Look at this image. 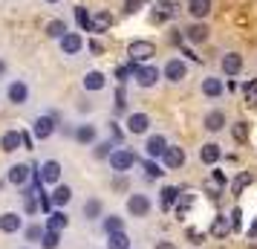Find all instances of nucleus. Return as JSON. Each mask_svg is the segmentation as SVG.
<instances>
[{
  "mask_svg": "<svg viewBox=\"0 0 257 249\" xmlns=\"http://www.w3.org/2000/svg\"><path fill=\"white\" fill-rule=\"evenodd\" d=\"M133 78H136V84H139V87L151 90V87H156V81L162 78V70H159V67H153V64H142Z\"/></svg>",
  "mask_w": 257,
  "mask_h": 249,
  "instance_id": "nucleus-6",
  "label": "nucleus"
},
{
  "mask_svg": "<svg viewBox=\"0 0 257 249\" xmlns=\"http://www.w3.org/2000/svg\"><path fill=\"white\" fill-rule=\"evenodd\" d=\"M101 226H104L107 235H113V232H124V220H121L118 214H110V217H104V220H101Z\"/></svg>",
  "mask_w": 257,
  "mask_h": 249,
  "instance_id": "nucleus-36",
  "label": "nucleus"
},
{
  "mask_svg": "<svg viewBox=\"0 0 257 249\" xmlns=\"http://www.w3.org/2000/svg\"><path fill=\"white\" fill-rule=\"evenodd\" d=\"M142 168H145V174H148V177L151 180H156V177H162L165 171H162V162H156V159H145V162H142Z\"/></svg>",
  "mask_w": 257,
  "mask_h": 249,
  "instance_id": "nucleus-37",
  "label": "nucleus"
},
{
  "mask_svg": "<svg viewBox=\"0 0 257 249\" xmlns=\"http://www.w3.org/2000/svg\"><path fill=\"white\" fill-rule=\"evenodd\" d=\"M44 232H47V229H41V226H26V229H24V237L29 240V243H41Z\"/></svg>",
  "mask_w": 257,
  "mask_h": 249,
  "instance_id": "nucleus-41",
  "label": "nucleus"
},
{
  "mask_svg": "<svg viewBox=\"0 0 257 249\" xmlns=\"http://www.w3.org/2000/svg\"><path fill=\"white\" fill-rule=\"evenodd\" d=\"M55 128H58V116H38L35 122H32V133H35V139H49L52 133H55Z\"/></svg>",
  "mask_w": 257,
  "mask_h": 249,
  "instance_id": "nucleus-9",
  "label": "nucleus"
},
{
  "mask_svg": "<svg viewBox=\"0 0 257 249\" xmlns=\"http://www.w3.org/2000/svg\"><path fill=\"white\" fill-rule=\"evenodd\" d=\"M211 180H214L217 186H222V183H225V174H222L220 168H214V171H211Z\"/></svg>",
  "mask_w": 257,
  "mask_h": 249,
  "instance_id": "nucleus-50",
  "label": "nucleus"
},
{
  "mask_svg": "<svg viewBox=\"0 0 257 249\" xmlns=\"http://www.w3.org/2000/svg\"><path fill=\"white\" fill-rule=\"evenodd\" d=\"M245 105H248V107H257V81H248V84H245Z\"/></svg>",
  "mask_w": 257,
  "mask_h": 249,
  "instance_id": "nucleus-46",
  "label": "nucleus"
},
{
  "mask_svg": "<svg viewBox=\"0 0 257 249\" xmlns=\"http://www.w3.org/2000/svg\"><path fill=\"white\" fill-rule=\"evenodd\" d=\"M87 49H90L93 55H104V44H101L98 38H90V41H87Z\"/></svg>",
  "mask_w": 257,
  "mask_h": 249,
  "instance_id": "nucleus-47",
  "label": "nucleus"
},
{
  "mask_svg": "<svg viewBox=\"0 0 257 249\" xmlns=\"http://www.w3.org/2000/svg\"><path fill=\"white\" fill-rule=\"evenodd\" d=\"M18 148H24L21 131H6L3 136H0V151H3V154H15Z\"/></svg>",
  "mask_w": 257,
  "mask_h": 249,
  "instance_id": "nucleus-22",
  "label": "nucleus"
},
{
  "mask_svg": "<svg viewBox=\"0 0 257 249\" xmlns=\"http://www.w3.org/2000/svg\"><path fill=\"white\" fill-rule=\"evenodd\" d=\"M142 3L145 0H124V15H136L142 9Z\"/></svg>",
  "mask_w": 257,
  "mask_h": 249,
  "instance_id": "nucleus-48",
  "label": "nucleus"
},
{
  "mask_svg": "<svg viewBox=\"0 0 257 249\" xmlns=\"http://www.w3.org/2000/svg\"><path fill=\"white\" fill-rule=\"evenodd\" d=\"M165 148H168V139L162 133H151L148 142H145V154H148V159H162Z\"/></svg>",
  "mask_w": 257,
  "mask_h": 249,
  "instance_id": "nucleus-14",
  "label": "nucleus"
},
{
  "mask_svg": "<svg viewBox=\"0 0 257 249\" xmlns=\"http://www.w3.org/2000/svg\"><path fill=\"white\" fill-rule=\"evenodd\" d=\"M72 136H75V142H81V145H93L98 131H95V125H78V128L72 131Z\"/></svg>",
  "mask_w": 257,
  "mask_h": 249,
  "instance_id": "nucleus-30",
  "label": "nucleus"
},
{
  "mask_svg": "<svg viewBox=\"0 0 257 249\" xmlns=\"http://www.w3.org/2000/svg\"><path fill=\"white\" fill-rule=\"evenodd\" d=\"M220 159H222V148L217 142H205L199 148V162L202 165H217Z\"/></svg>",
  "mask_w": 257,
  "mask_h": 249,
  "instance_id": "nucleus-20",
  "label": "nucleus"
},
{
  "mask_svg": "<svg viewBox=\"0 0 257 249\" xmlns=\"http://www.w3.org/2000/svg\"><path fill=\"white\" fill-rule=\"evenodd\" d=\"M248 186H254V171H240L231 180V194H243Z\"/></svg>",
  "mask_w": 257,
  "mask_h": 249,
  "instance_id": "nucleus-27",
  "label": "nucleus"
},
{
  "mask_svg": "<svg viewBox=\"0 0 257 249\" xmlns=\"http://www.w3.org/2000/svg\"><path fill=\"white\" fill-rule=\"evenodd\" d=\"M44 32H47V38H52V41H61V38L70 32V26H67V21L55 18V21H49V24L44 26Z\"/></svg>",
  "mask_w": 257,
  "mask_h": 249,
  "instance_id": "nucleus-29",
  "label": "nucleus"
},
{
  "mask_svg": "<svg viewBox=\"0 0 257 249\" xmlns=\"http://www.w3.org/2000/svg\"><path fill=\"white\" fill-rule=\"evenodd\" d=\"M47 3H58V0H47Z\"/></svg>",
  "mask_w": 257,
  "mask_h": 249,
  "instance_id": "nucleus-57",
  "label": "nucleus"
},
{
  "mask_svg": "<svg viewBox=\"0 0 257 249\" xmlns=\"http://www.w3.org/2000/svg\"><path fill=\"white\" fill-rule=\"evenodd\" d=\"M38 174H41V183L44 186H58L61 183V162L58 159H47L44 165L38 168Z\"/></svg>",
  "mask_w": 257,
  "mask_h": 249,
  "instance_id": "nucleus-11",
  "label": "nucleus"
},
{
  "mask_svg": "<svg viewBox=\"0 0 257 249\" xmlns=\"http://www.w3.org/2000/svg\"><path fill=\"white\" fill-rule=\"evenodd\" d=\"M182 55H185V58H191V61H197V64L202 61V58L197 55V52H194V49H185V47H182Z\"/></svg>",
  "mask_w": 257,
  "mask_h": 249,
  "instance_id": "nucleus-53",
  "label": "nucleus"
},
{
  "mask_svg": "<svg viewBox=\"0 0 257 249\" xmlns=\"http://www.w3.org/2000/svg\"><path fill=\"white\" fill-rule=\"evenodd\" d=\"M58 44H61V52H64V55H78L81 47H84V38L78 35V32H67Z\"/></svg>",
  "mask_w": 257,
  "mask_h": 249,
  "instance_id": "nucleus-21",
  "label": "nucleus"
},
{
  "mask_svg": "<svg viewBox=\"0 0 257 249\" xmlns=\"http://www.w3.org/2000/svg\"><path fill=\"white\" fill-rule=\"evenodd\" d=\"M110 136H113V142H116V145L124 139V131L118 128V122H110Z\"/></svg>",
  "mask_w": 257,
  "mask_h": 249,
  "instance_id": "nucleus-49",
  "label": "nucleus"
},
{
  "mask_svg": "<svg viewBox=\"0 0 257 249\" xmlns=\"http://www.w3.org/2000/svg\"><path fill=\"white\" fill-rule=\"evenodd\" d=\"M194 249H197V246H194Z\"/></svg>",
  "mask_w": 257,
  "mask_h": 249,
  "instance_id": "nucleus-58",
  "label": "nucleus"
},
{
  "mask_svg": "<svg viewBox=\"0 0 257 249\" xmlns=\"http://www.w3.org/2000/svg\"><path fill=\"white\" fill-rule=\"evenodd\" d=\"M107 249H130L127 232H113V235H107Z\"/></svg>",
  "mask_w": 257,
  "mask_h": 249,
  "instance_id": "nucleus-35",
  "label": "nucleus"
},
{
  "mask_svg": "<svg viewBox=\"0 0 257 249\" xmlns=\"http://www.w3.org/2000/svg\"><path fill=\"white\" fill-rule=\"evenodd\" d=\"M113 105H116V113H124V110H127V96H124V84H118Z\"/></svg>",
  "mask_w": 257,
  "mask_h": 249,
  "instance_id": "nucleus-43",
  "label": "nucleus"
},
{
  "mask_svg": "<svg viewBox=\"0 0 257 249\" xmlns=\"http://www.w3.org/2000/svg\"><path fill=\"white\" fill-rule=\"evenodd\" d=\"M220 70H222V75L237 78V75L243 72V55H240V52H225L222 61H220Z\"/></svg>",
  "mask_w": 257,
  "mask_h": 249,
  "instance_id": "nucleus-10",
  "label": "nucleus"
},
{
  "mask_svg": "<svg viewBox=\"0 0 257 249\" xmlns=\"http://www.w3.org/2000/svg\"><path fill=\"white\" fill-rule=\"evenodd\" d=\"M113 151H116V142H98L93 148V156H95V159H110Z\"/></svg>",
  "mask_w": 257,
  "mask_h": 249,
  "instance_id": "nucleus-38",
  "label": "nucleus"
},
{
  "mask_svg": "<svg viewBox=\"0 0 257 249\" xmlns=\"http://www.w3.org/2000/svg\"><path fill=\"white\" fill-rule=\"evenodd\" d=\"M225 125H228V116H225V110L214 107V110H208V113H205V131H208V133H220Z\"/></svg>",
  "mask_w": 257,
  "mask_h": 249,
  "instance_id": "nucleus-15",
  "label": "nucleus"
},
{
  "mask_svg": "<svg viewBox=\"0 0 257 249\" xmlns=\"http://www.w3.org/2000/svg\"><path fill=\"white\" fill-rule=\"evenodd\" d=\"M113 189H118V191L127 189V180H124V174H118V180H113Z\"/></svg>",
  "mask_w": 257,
  "mask_h": 249,
  "instance_id": "nucleus-51",
  "label": "nucleus"
},
{
  "mask_svg": "<svg viewBox=\"0 0 257 249\" xmlns=\"http://www.w3.org/2000/svg\"><path fill=\"white\" fill-rule=\"evenodd\" d=\"M113 24H116V18H113L110 9H95L93 21H90V32H98V35H101V32H107Z\"/></svg>",
  "mask_w": 257,
  "mask_h": 249,
  "instance_id": "nucleus-13",
  "label": "nucleus"
},
{
  "mask_svg": "<svg viewBox=\"0 0 257 249\" xmlns=\"http://www.w3.org/2000/svg\"><path fill=\"white\" fill-rule=\"evenodd\" d=\"M179 12H182L179 0H156V3H153V12H151V24L174 21V18H179Z\"/></svg>",
  "mask_w": 257,
  "mask_h": 249,
  "instance_id": "nucleus-1",
  "label": "nucleus"
},
{
  "mask_svg": "<svg viewBox=\"0 0 257 249\" xmlns=\"http://www.w3.org/2000/svg\"><path fill=\"white\" fill-rule=\"evenodd\" d=\"M75 21L81 26L84 32H90V21H93V15L87 12V6H75Z\"/></svg>",
  "mask_w": 257,
  "mask_h": 249,
  "instance_id": "nucleus-40",
  "label": "nucleus"
},
{
  "mask_svg": "<svg viewBox=\"0 0 257 249\" xmlns=\"http://www.w3.org/2000/svg\"><path fill=\"white\" fill-rule=\"evenodd\" d=\"M156 249H176V246L171 243V240H159V243H156Z\"/></svg>",
  "mask_w": 257,
  "mask_h": 249,
  "instance_id": "nucleus-55",
  "label": "nucleus"
},
{
  "mask_svg": "<svg viewBox=\"0 0 257 249\" xmlns=\"http://www.w3.org/2000/svg\"><path fill=\"white\" fill-rule=\"evenodd\" d=\"M61 243V232H44V237H41V249H58Z\"/></svg>",
  "mask_w": 257,
  "mask_h": 249,
  "instance_id": "nucleus-39",
  "label": "nucleus"
},
{
  "mask_svg": "<svg viewBox=\"0 0 257 249\" xmlns=\"http://www.w3.org/2000/svg\"><path fill=\"white\" fill-rule=\"evenodd\" d=\"M21 136H24V148L26 151H32V136H29L26 131H21Z\"/></svg>",
  "mask_w": 257,
  "mask_h": 249,
  "instance_id": "nucleus-54",
  "label": "nucleus"
},
{
  "mask_svg": "<svg viewBox=\"0 0 257 249\" xmlns=\"http://www.w3.org/2000/svg\"><path fill=\"white\" fill-rule=\"evenodd\" d=\"M179 194H182V189H176V186H162V191H159V209H162V212L174 209L176 200H179Z\"/></svg>",
  "mask_w": 257,
  "mask_h": 249,
  "instance_id": "nucleus-25",
  "label": "nucleus"
},
{
  "mask_svg": "<svg viewBox=\"0 0 257 249\" xmlns=\"http://www.w3.org/2000/svg\"><path fill=\"white\" fill-rule=\"evenodd\" d=\"M127 55H130V61H136V64H148V61L156 55V44L148 41V38L130 41V44H127Z\"/></svg>",
  "mask_w": 257,
  "mask_h": 249,
  "instance_id": "nucleus-2",
  "label": "nucleus"
},
{
  "mask_svg": "<svg viewBox=\"0 0 257 249\" xmlns=\"http://www.w3.org/2000/svg\"><path fill=\"white\" fill-rule=\"evenodd\" d=\"M208 235H211V237H217V240H222V237L231 235V220H228V214H217V217L211 220Z\"/></svg>",
  "mask_w": 257,
  "mask_h": 249,
  "instance_id": "nucleus-19",
  "label": "nucleus"
},
{
  "mask_svg": "<svg viewBox=\"0 0 257 249\" xmlns=\"http://www.w3.org/2000/svg\"><path fill=\"white\" fill-rule=\"evenodd\" d=\"M6 96H9L12 105H26L29 102V87H26V81H12L6 87Z\"/></svg>",
  "mask_w": 257,
  "mask_h": 249,
  "instance_id": "nucleus-23",
  "label": "nucleus"
},
{
  "mask_svg": "<svg viewBox=\"0 0 257 249\" xmlns=\"http://www.w3.org/2000/svg\"><path fill=\"white\" fill-rule=\"evenodd\" d=\"M185 237L188 240H191V243H194V246H199V243H202V240H205V232H202V229H197V226H188L185 229Z\"/></svg>",
  "mask_w": 257,
  "mask_h": 249,
  "instance_id": "nucleus-42",
  "label": "nucleus"
},
{
  "mask_svg": "<svg viewBox=\"0 0 257 249\" xmlns=\"http://www.w3.org/2000/svg\"><path fill=\"white\" fill-rule=\"evenodd\" d=\"M228 220H231V232H240V229H243V209L234 206L231 214H228Z\"/></svg>",
  "mask_w": 257,
  "mask_h": 249,
  "instance_id": "nucleus-44",
  "label": "nucleus"
},
{
  "mask_svg": "<svg viewBox=\"0 0 257 249\" xmlns=\"http://www.w3.org/2000/svg\"><path fill=\"white\" fill-rule=\"evenodd\" d=\"M182 35H185L188 44L199 47V44H208L211 29H208V24H205V21H194L191 26H185V29H182Z\"/></svg>",
  "mask_w": 257,
  "mask_h": 249,
  "instance_id": "nucleus-5",
  "label": "nucleus"
},
{
  "mask_svg": "<svg viewBox=\"0 0 257 249\" xmlns=\"http://www.w3.org/2000/svg\"><path fill=\"white\" fill-rule=\"evenodd\" d=\"M248 133H251V128H248V122H243V119L231 125V139H234L237 145H245V142H248Z\"/></svg>",
  "mask_w": 257,
  "mask_h": 249,
  "instance_id": "nucleus-33",
  "label": "nucleus"
},
{
  "mask_svg": "<svg viewBox=\"0 0 257 249\" xmlns=\"http://www.w3.org/2000/svg\"><path fill=\"white\" fill-rule=\"evenodd\" d=\"M107 162H110V168H113L116 174H127L130 168L139 162V156L133 154L130 148H116V151L110 154V159H107Z\"/></svg>",
  "mask_w": 257,
  "mask_h": 249,
  "instance_id": "nucleus-3",
  "label": "nucleus"
},
{
  "mask_svg": "<svg viewBox=\"0 0 257 249\" xmlns=\"http://www.w3.org/2000/svg\"><path fill=\"white\" fill-rule=\"evenodd\" d=\"M3 75H6V61L0 58V78H3Z\"/></svg>",
  "mask_w": 257,
  "mask_h": 249,
  "instance_id": "nucleus-56",
  "label": "nucleus"
},
{
  "mask_svg": "<svg viewBox=\"0 0 257 249\" xmlns=\"http://www.w3.org/2000/svg\"><path fill=\"white\" fill-rule=\"evenodd\" d=\"M70 200H72V189L64 186V183H58L55 191H52V206H67Z\"/></svg>",
  "mask_w": 257,
  "mask_h": 249,
  "instance_id": "nucleus-34",
  "label": "nucleus"
},
{
  "mask_svg": "<svg viewBox=\"0 0 257 249\" xmlns=\"http://www.w3.org/2000/svg\"><path fill=\"white\" fill-rule=\"evenodd\" d=\"M127 214L130 217H148L151 214V197L148 194H130L127 197Z\"/></svg>",
  "mask_w": 257,
  "mask_h": 249,
  "instance_id": "nucleus-8",
  "label": "nucleus"
},
{
  "mask_svg": "<svg viewBox=\"0 0 257 249\" xmlns=\"http://www.w3.org/2000/svg\"><path fill=\"white\" fill-rule=\"evenodd\" d=\"M151 131V116L148 113H130L127 116V133L133 136H142V133Z\"/></svg>",
  "mask_w": 257,
  "mask_h": 249,
  "instance_id": "nucleus-17",
  "label": "nucleus"
},
{
  "mask_svg": "<svg viewBox=\"0 0 257 249\" xmlns=\"http://www.w3.org/2000/svg\"><path fill=\"white\" fill-rule=\"evenodd\" d=\"M84 90H87V93H98V90H104L107 87V75L104 72H98V70H90L87 72V75H84Z\"/></svg>",
  "mask_w": 257,
  "mask_h": 249,
  "instance_id": "nucleus-24",
  "label": "nucleus"
},
{
  "mask_svg": "<svg viewBox=\"0 0 257 249\" xmlns=\"http://www.w3.org/2000/svg\"><path fill=\"white\" fill-rule=\"evenodd\" d=\"M188 162V154L185 148H179V145H168L162 154V165L168 168V171H176V168H182Z\"/></svg>",
  "mask_w": 257,
  "mask_h": 249,
  "instance_id": "nucleus-7",
  "label": "nucleus"
},
{
  "mask_svg": "<svg viewBox=\"0 0 257 249\" xmlns=\"http://www.w3.org/2000/svg\"><path fill=\"white\" fill-rule=\"evenodd\" d=\"M174 209H176V217H179V220H185V214L194 209V194H191V191H182Z\"/></svg>",
  "mask_w": 257,
  "mask_h": 249,
  "instance_id": "nucleus-32",
  "label": "nucleus"
},
{
  "mask_svg": "<svg viewBox=\"0 0 257 249\" xmlns=\"http://www.w3.org/2000/svg\"><path fill=\"white\" fill-rule=\"evenodd\" d=\"M199 90H202V96H208V99H220V96L225 93V84H222L220 78H214V75H208V78H202V84H199Z\"/></svg>",
  "mask_w": 257,
  "mask_h": 249,
  "instance_id": "nucleus-26",
  "label": "nucleus"
},
{
  "mask_svg": "<svg viewBox=\"0 0 257 249\" xmlns=\"http://www.w3.org/2000/svg\"><path fill=\"white\" fill-rule=\"evenodd\" d=\"M211 0H188L185 3V12L194 18V21H208V15H211Z\"/></svg>",
  "mask_w": 257,
  "mask_h": 249,
  "instance_id": "nucleus-18",
  "label": "nucleus"
},
{
  "mask_svg": "<svg viewBox=\"0 0 257 249\" xmlns=\"http://www.w3.org/2000/svg\"><path fill=\"white\" fill-rule=\"evenodd\" d=\"M70 226V214L67 212H49L47 214V229L49 232H64Z\"/></svg>",
  "mask_w": 257,
  "mask_h": 249,
  "instance_id": "nucleus-28",
  "label": "nucleus"
},
{
  "mask_svg": "<svg viewBox=\"0 0 257 249\" xmlns=\"http://www.w3.org/2000/svg\"><path fill=\"white\" fill-rule=\"evenodd\" d=\"M245 235L251 237V240H257V214H254V220H251V226L245 229Z\"/></svg>",
  "mask_w": 257,
  "mask_h": 249,
  "instance_id": "nucleus-52",
  "label": "nucleus"
},
{
  "mask_svg": "<svg viewBox=\"0 0 257 249\" xmlns=\"http://www.w3.org/2000/svg\"><path fill=\"white\" fill-rule=\"evenodd\" d=\"M84 217L87 220H101L104 217V203L98 200V197H90V200L84 203Z\"/></svg>",
  "mask_w": 257,
  "mask_h": 249,
  "instance_id": "nucleus-31",
  "label": "nucleus"
},
{
  "mask_svg": "<svg viewBox=\"0 0 257 249\" xmlns=\"http://www.w3.org/2000/svg\"><path fill=\"white\" fill-rule=\"evenodd\" d=\"M35 177V171H32V165H26V162H18V165L9 168V174H6V180L12 183V186H21L24 189L29 180Z\"/></svg>",
  "mask_w": 257,
  "mask_h": 249,
  "instance_id": "nucleus-12",
  "label": "nucleus"
},
{
  "mask_svg": "<svg viewBox=\"0 0 257 249\" xmlns=\"http://www.w3.org/2000/svg\"><path fill=\"white\" fill-rule=\"evenodd\" d=\"M162 78L171 84H179L188 78V61L185 58H168V64L162 67Z\"/></svg>",
  "mask_w": 257,
  "mask_h": 249,
  "instance_id": "nucleus-4",
  "label": "nucleus"
},
{
  "mask_svg": "<svg viewBox=\"0 0 257 249\" xmlns=\"http://www.w3.org/2000/svg\"><path fill=\"white\" fill-rule=\"evenodd\" d=\"M21 229H24V217L18 212L0 214V232H3V235H15V232H21Z\"/></svg>",
  "mask_w": 257,
  "mask_h": 249,
  "instance_id": "nucleus-16",
  "label": "nucleus"
},
{
  "mask_svg": "<svg viewBox=\"0 0 257 249\" xmlns=\"http://www.w3.org/2000/svg\"><path fill=\"white\" fill-rule=\"evenodd\" d=\"M202 191L208 194V200H211V203H220L222 191H220V186H217V183H205V186H202Z\"/></svg>",
  "mask_w": 257,
  "mask_h": 249,
  "instance_id": "nucleus-45",
  "label": "nucleus"
}]
</instances>
